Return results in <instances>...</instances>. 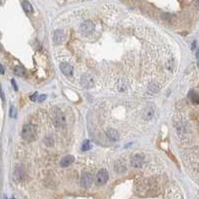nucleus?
<instances>
[{"instance_id":"f257e3e1","label":"nucleus","mask_w":199,"mask_h":199,"mask_svg":"<svg viewBox=\"0 0 199 199\" xmlns=\"http://www.w3.org/2000/svg\"><path fill=\"white\" fill-rule=\"evenodd\" d=\"M21 135L25 140H33L36 137L35 128L32 125H25L22 128Z\"/></svg>"},{"instance_id":"f03ea898","label":"nucleus","mask_w":199,"mask_h":199,"mask_svg":"<svg viewBox=\"0 0 199 199\" xmlns=\"http://www.w3.org/2000/svg\"><path fill=\"white\" fill-rule=\"evenodd\" d=\"M109 180V173L106 169H101L96 175V183L98 185H104Z\"/></svg>"},{"instance_id":"7ed1b4c3","label":"nucleus","mask_w":199,"mask_h":199,"mask_svg":"<svg viewBox=\"0 0 199 199\" xmlns=\"http://www.w3.org/2000/svg\"><path fill=\"white\" fill-rule=\"evenodd\" d=\"M94 78L89 74H84L81 77V85L85 89H91L94 87Z\"/></svg>"},{"instance_id":"20e7f679","label":"nucleus","mask_w":199,"mask_h":199,"mask_svg":"<svg viewBox=\"0 0 199 199\" xmlns=\"http://www.w3.org/2000/svg\"><path fill=\"white\" fill-rule=\"evenodd\" d=\"M93 180H94L93 175H92L91 173H89V172H84V173L82 174L81 184H82V186H84V187H89V186L93 183Z\"/></svg>"},{"instance_id":"39448f33","label":"nucleus","mask_w":199,"mask_h":199,"mask_svg":"<svg viewBox=\"0 0 199 199\" xmlns=\"http://www.w3.org/2000/svg\"><path fill=\"white\" fill-rule=\"evenodd\" d=\"M94 29H95V24L91 20H86L81 25V31L85 34L92 33L94 31Z\"/></svg>"},{"instance_id":"423d86ee","label":"nucleus","mask_w":199,"mask_h":199,"mask_svg":"<svg viewBox=\"0 0 199 199\" xmlns=\"http://www.w3.org/2000/svg\"><path fill=\"white\" fill-rule=\"evenodd\" d=\"M144 155L142 154H135L132 157V165L135 168H142V164H144Z\"/></svg>"},{"instance_id":"0eeeda50","label":"nucleus","mask_w":199,"mask_h":199,"mask_svg":"<svg viewBox=\"0 0 199 199\" xmlns=\"http://www.w3.org/2000/svg\"><path fill=\"white\" fill-rule=\"evenodd\" d=\"M65 39H66V36L62 30H56L53 34V41L55 44H61L65 41Z\"/></svg>"},{"instance_id":"6e6552de","label":"nucleus","mask_w":199,"mask_h":199,"mask_svg":"<svg viewBox=\"0 0 199 199\" xmlns=\"http://www.w3.org/2000/svg\"><path fill=\"white\" fill-rule=\"evenodd\" d=\"M54 123L57 128H61L65 125V118L61 111H57L54 116Z\"/></svg>"},{"instance_id":"1a4fd4ad","label":"nucleus","mask_w":199,"mask_h":199,"mask_svg":"<svg viewBox=\"0 0 199 199\" xmlns=\"http://www.w3.org/2000/svg\"><path fill=\"white\" fill-rule=\"evenodd\" d=\"M60 69H61L63 74L66 75V76H72L73 71H74L73 67L70 64H68V63H62V64L60 65Z\"/></svg>"},{"instance_id":"9d476101","label":"nucleus","mask_w":199,"mask_h":199,"mask_svg":"<svg viewBox=\"0 0 199 199\" xmlns=\"http://www.w3.org/2000/svg\"><path fill=\"white\" fill-rule=\"evenodd\" d=\"M106 133H107V137L110 138L111 140H113V142H116L118 139V132L116 130H114V128L108 130L106 132Z\"/></svg>"},{"instance_id":"9b49d317","label":"nucleus","mask_w":199,"mask_h":199,"mask_svg":"<svg viewBox=\"0 0 199 199\" xmlns=\"http://www.w3.org/2000/svg\"><path fill=\"white\" fill-rule=\"evenodd\" d=\"M74 156L73 155H66L65 157H63L61 160V166L62 167H67L69 165H71L74 161Z\"/></svg>"},{"instance_id":"f8f14e48","label":"nucleus","mask_w":199,"mask_h":199,"mask_svg":"<svg viewBox=\"0 0 199 199\" xmlns=\"http://www.w3.org/2000/svg\"><path fill=\"white\" fill-rule=\"evenodd\" d=\"M188 98L191 101V103L194 105H198L199 104V95L194 91H190L188 94Z\"/></svg>"},{"instance_id":"ddd939ff","label":"nucleus","mask_w":199,"mask_h":199,"mask_svg":"<svg viewBox=\"0 0 199 199\" xmlns=\"http://www.w3.org/2000/svg\"><path fill=\"white\" fill-rule=\"evenodd\" d=\"M23 176V167L20 164H17L15 166V170H14V177L17 180H20Z\"/></svg>"},{"instance_id":"4468645a","label":"nucleus","mask_w":199,"mask_h":199,"mask_svg":"<svg viewBox=\"0 0 199 199\" xmlns=\"http://www.w3.org/2000/svg\"><path fill=\"white\" fill-rule=\"evenodd\" d=\"M153 114H154V110H153V108H151V107H147L146 109L144 110V118H145V120H150V118H152V116H153Z\"/></svg>"},{"instance_id":"2eb2a0df","label":"nucleus","mask_w":199,"mask_h":199,"mask_svg":"<svg viewBox=\"0 0 199 199\" xmlns=\"http://www.w3.org/2000/svg\"><path fill=\"white\" fill-rule=\"evenodd\" d=\"M13 73L16 75V76L22 77V76L25 75V69H24L23 67H21V66H16V67H14Z\"/></svg>"},{"instance_id":"dca6fc26","label":"nucleus","mask_w":199,"mask_h":199,"mask_svg":"<svg viewBox=\"0 0 199 199\" xmlns=\"http://www.w3.org/2000/svg\"><path fill=\"white\" fill-rule=\"evenodd\" d=\"M22 7H23L24 11L27 12V13H32L33 12V7L31 5V3L28 1H26V0L22 2Z\"/></svg>"},{"instance_id":"f3484780","label":"nucleus","mask_w":199,"mask_h":199,"mask_svg":"<svg viewBox=\"0 0 199 199\" xmlns=\"http://www.w3.org/2000/svg\"><path fill=\"white\" fill-rule=\"evenodd\" d=\"M115 169H116V171H118V172H123L125 170V166L123 165L121 161H116L115 164Z\"/></svg>"},{"instance_id":"a211bd4d","label":"nucleus","mask_w":199,"mask_h":199,"mask_svg":"<svg viewBox=\"0 0 199 199\" xmlns=\"http://www.w3.org/2000/svg\"><path fill=\"white\" fill-rule=\"evenodd\" d=\"M92 145H91V142H90V140H85L83 142V144H82V150H84V151H87V150L91 149Z\"/></svg>"},{"instance_id":"6ab92c4d","label":"nucleus","mask_w":199,"mask_h":199,"mask_svg":"<svg viewBox=\"0 0 199 199\" xmlns=\"http://www.w3.org/2000/svg\"><path fill=\"white\" fill-rule=\"evenodd\" d=\"M149 91L151 92V93H156V92L159 91L158 86H157V85H155V84L149 85Z\"/></svg>"},{"instance_id":"aec40b11","label":"nucleus","mask_w":199,"mask_h":199,"mask_svg":"<svg viewBox=\"0 0 199 199\" xmlns=\"http://www.w3.org/2000/svg\"><path fill=\"white\" fill-rule=\"evenodd\" d=\"M10 116L11 118H15L16 116V109L14 108L13 106H12L11 109H10Z\"/></svg>"},{"instance_id":"412c9836","label":"nucleus","mask_w":199,"mask_h":199,"mask_svg":"<svg viewBox=\"0 0 199 199\" xmlns=\"http://www.w3.org/2000/svg\"><path fill=\"white\" fill-rule=\"evenodd\" d=\"M45 99H46V96H45V95H41L40 97H38V98H37V101H38V102H43Z\"/></svg>"},{"instance_id":"4be33fe9","label":"nucleus","mask_w":199,"mask_h":199,"mask_svg":"<svg viewBox=\"0 0 199 199\" xmlns=\"http://www.w3.org/2000/svg\"><path fill=\"white\" fill-rule=\"evenodd\" d=\"M11 84H12V86L14 87V90H15V91H17V90H18V87H17V85H16V83H15V81H14V80H11Z\"/></svg>"},{"instance_id":"5701e85b","label":"nucleus","mask_w":199,"mask_h":199,"mask_svg":"<svg viewBox=\"0 0 199 199\" xmlns=\"http://www.w3.org/2000/svg\"><path fill=\"white\" fill-rule=\"evenodd\" d=\"M38 96V94L36 93V94H34V95H32V96L30 97V99H31V101H36V97Z\"/></svg>"},{"instance_id":"b1692460","label":"nucleus","mask_w":199,"mask_h":199,"mask_svg":"<svg viewBox=\"0 0 199 199\" xmlns=\"http://www.w3.org/2000/svg\"><path fill=\"white\" fill-rule=\"evenodd\" d=\"M0 74H2V75L4 74V68L2 67L1 64H0Z\"/></svg>"},{"instance_id":"393cba45","label":"nucleus","mask_w":199,"mask_h":199,"mask_svg":"<svg viewBox=\"0 0 199 199\" xmlns=\"http://www.w3.org/2000/svg\"><path fill=\"white\" fill-rule=\"evenodd\" d=\"M196 57H197L198 59H199V49L197 50V52H196Z\"/></svg>"},{"instance_id":"a878e982","label":"nucleus","mask_w":199,"mask_h":199,"mask_svg":"<svg viewBox=\"0 0 199 199\" xmlns=\"http://www.w3.org/2000/svg\"><path fill=\"white\" fill-rule=\"evenodd\" d=\"M196 6H197V8L199 9V0H197V1H196Z\"/></svg>"}]
</instances>
